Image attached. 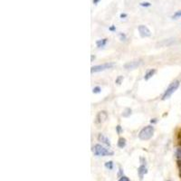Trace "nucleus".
I'll use <instances>...</instances> for the list:
<instances>
[{
	"label": "nucleus",
	"instance_id": "obj_17",
	"mask_svg": "<svg viewBox=\"0 0 181 181\" xmlns=\"http://www.w3.org/2000/svg\"><path fill=\"white\" fill-rule=\"evenodd\" d=\"M130 114H131V110H130V109H126L124 111H123L122 116H124V117H128V116H130Z\"/></svg>",
	"mask_w": 181,
	"mask_h": 181
},
{
	"label": "nucleus",
	"instance_id": "obj_28",
	"mask_svg": "<svg viewBox=\"0 0 181 181\" xmlns=\"http://www.w3.org/2000/svg\"><path fill=\"white\" fill-rule=\"evenodd\" d=\"M151 123H156L157 122V119H152V120H150Z\"/></svg>",
	"mask_w": 181,
	"mask_h": 181
},
{
	"label": "nucleus",
	"instance_id": "obj_26",
	"mask_svg": "<svg viewBox=\"0 0 181 181\" xmlns=\"http://www.w3.org/2000/svg\"><path fill=\"white\" fill-rule=\"evenodd\" d=\"M100 0H93V5H98V4H99V2H100Z\"/></svg>",
	"mask_w": 181,
	"mask_h": 181
},
{
	"label": "nucleus",
	"instance_id": "obj_25",
	"mask_svg": "<svg viewBox=\"0 0 181 181\" xmlns=\"http://www.w3.org/2000/svg\"><path fill=\"white\" fill-rule=\"evenodd\" d=\"M178 169H179V175L181 177V160L180 159L178 160Z\"/></svg>",
	"mask_w": 181,
	"mask_h": 181
},
{
	"label": "nucleus",
	"instance_id": "obj_6",
	"mask_svg": "<svg viewBox=\"0 0 181 181\" xmlns=\"http://www.w3.org/2000/svg\"><path fill=\"white\" fill-rule=\"evenodd\" d=\"M138 30H139V33L141 37H150L151 35V32L146 25H140L138 27Z\"/></svg>",
	"mask_w": 181,
	"mask_h": 181
},
{
	"label": "nucleus",
	"instance_id": "obj_29",
	"mask_svg": "<svg viewBox=\"0 0 181 181\" xmlns=\"http://www.w3.org/2000/svg\"><path fill=\"white\" fill-rule=\"evenodd\" d=\"M178 144H179L180 146H181V139H178Z\"/></svg>",
	"mask_w": 181,
	"mask_h": 181
},
{
	"label": "nucleus",
	"instance_id": "obj_3",
	"mask_svg": "<svg viewBox=\"0 0 181 181\" xmlns=\"http://www.w3.org/2000/svg\"><path fill=\"white\" fill-rule=\"evenodd\" d=\"M178 86H179V81H178V80H177V81L173 82V83H171L169 87H167V90L165 91L163 96H162V100H167V99H169V97H170L171 95H172L173 93L177 91V89L178 88Z\"/></svg>",
	"mask_w": 181,
	"mask_h": 181
},
{
	"label": "nucleus",
	"instance_id": "obj_2",
	"mask_svg": "<svg viewBox=\"0 0 181 181\" xmlns=\"http://www.w3.org/2000/svg\"><path fill=\"white\" fill-rule=\"evenodd\" d=\"M153 133H154V127L146 126L139 131V138L142 140H148L153 136Z\"/></svg>",
	"mask_w": 181,
	"mask_h": 181
},
{
	"label": "nucleus",
	"instance_id": "obj_10",
	"mask_svg": "<svg viewBox=\"0 0 181 181\" xmlns=\"http://www.w3.org/2000/svg\"><path fill=\"white\" fill-rule=\"evenodd\" d=\"M147 172H148V170H147V167L142 164V165H141L140 167H139V169H138V173H139L140 179H142L143 176H144L145 174H147Z\"/></svg>",
	"mask_w": 181,
	"mask_h": 181
},
{
	"label": "nucleus",
	"instance_id": "obj_21",
	"mask_svg": "<svg viewBox=\"0 0 181 181\" xmlns=\"http://www.w3.org/2000/svg\"><path fill=\"white\" fill-rule=\"evenodd\" d=\"M92 92L93 93H100V88L99 86H96L92 89Z\"/></svg>",
	"mask_w": 181,
	"mask_h": 181
},
{
	"label": "nucleus",
	"instance_id": "obj_18",
	"mask_svg": "<svg viewBox=\"0 0 181 181\" xmlns=\"http://www.w3.org/2000/svg\"><path fill=\"white\" fill-rule=\"evenodd\" d=\"M176 157L178 159H180L181 160V148L178 149L176 151Z\"/></svg>",
	"mask_w": 181,
	"mask_h": 181
},
{
	"label": "nucleus",
	"instance_id": "obj_19",
	"mask_svg": "<svg viewBox=\"0 0 181 181\" xmlns=\"http://www.w3.org/2000/svg\"><path fill=\"white\" fill-rule=\"evenodd\" d=\"M122 80H123V76L120 75L116 80H115V83H117V84H120L121 82H122Z\"/></svg>",
	"mask_w": 181,
	"mask_h": 181
},
{
	"label": "nucleus",
	"instance_id": "obj_23",
	"mask_svg": "<svg viewBox=\"0 0 181 181\" xmlns=\"http://www.w3.org/2000/svg\"><path fill=\"white\" fill-rule=\"evenodd\" d=\"M116 130H117V132H118V134L121 133V131H122V129H121V127L120 126V125H118V126L116 127Z\"/></svg>",
	"mask_w": 181,
	"mask_h": 181
},
{
	"label": "nucleus",
	"instance_id": "obj_20",
	"mask_svg": "<svg viewBox=\"0 0 181 181\" xmlns=\"http://www.w3.org/2000/svg\"><path fill=\"white\" fill-rule=\"evenodd\" d=\"M119 37H120V39L121 41H125L127 39L126 35H125V33H119Z\"/></svg>",
	"mask_w": 181,
	"mask_h": 181
},
{
	"label": "nucleus",
	"instance_id": "obj_15",
	"mask_svg": "<svg viewBox=\"0 0 181 181\" xmlns=\"http://www.w3.org/2000/svg\"><path fill=\"white\" fill-rule=\"evenodd\" d=\"M139 6L141 7H150L151 3L150 2H140L139 3Z\"/></svg>",
	"mask_w": 181,
	"mask_h": 181
},
{
	"label": "nucleus",
	"instance_id": "obj_5",
	"mask_svg": "<svg viewBox=\"0 0 181 181\" xmlns=\"http://www.w3.org/2000/svg\"><path fill=\"white\" fill-rule=\"evenodd\" d=\"M141 64H142V60H140V59H139V60H134V61L129 62V63H125L124 69H126V70H134V69L139 67Z\"/></svg>",
	"mask_w": 181,
	"mask_h": 181
},
{
	"label": "nucleus",
	"instance_id": "obj_7",
	"mask_svg": "<svg viewBox=\"0 0 181 181\" xmlns=\"http://www.w3.org/2000/svg\"><path fill=\"white\" fill-rule=\"evenodd\" d=\"M107 118H108V113L106 112L105 111H102L97 114L95 122L96 123H102L107 120Z\"/></svg>",
	"mask_w": 181,
	"mask_h": 181
},
{
	"label": "nucleus",
	"instance_id": "obj_22",
	"mask_svg": "<svg viewBox=\"0 0 181 181\" xmlns=\"http://www.w3.org/2000/svg\"><path fill=\"white\" fill-rule=\"evenodd\" d=\"M119 181H130V180L129 179V178H127V177L122 176V177H120V178L119 179Z\"/></svg>",
	"mask_w": 181,
	"mask_h": 181
},
{
	"label": "nucleus",
	"instance_id": "obj_11",
	"mask_svg": "<svg viewBox=\"0 0 181 181\" xmlns=\"http://www.w3.org/2000/svg\"><path fill=\"white\" fill-rule=\"evenodd\" d=\"M107 41L108 39L107 38H104V39H100V40H98L96 42V45L98 48H102V47H104L107 44Z\"/></svg>",
	"mask_w": 181,
	"mask_h": 181
},
{
	"label": "nucleus",
	"instance_id": "obj_27",
	"mask_svg": "<svg viewBox=\"0 0 181 181\" xmlns=\"http://www.w3.org/2000/svg\"><path fill=\"white\" fill-rule=\"evenodd\" d=\"M110 31H115V30H116V29H115V26H114V25H111V27H110Z\"/></svg>",
	"mask_w": 181,
	"mask_h": 181
},
{
	"label": "nucleus",
	"instance_id": "obj_1",
	"mask_svg": "<svg viewBox=\"0 0 181 181\" xmlns=\"http://www.w3.org/2000/svg\"><path fill=\"white\" fill-rule=\"evenodd\" d=\"M92 151L96 156H112L113 155V151L107 150L106 148L102 147V145L100 144H96L93 146L92 148Z\"/></svg>",
	"mask_w": 181,
	"mask_h": 181
},
{
	"label": "nucleus",
	"instance_id": "obj_24",
	"mask_svg": "<svg viewBox=\"0 0 181 181\" xmlns=\"http://www.w3.org/2000/svg\"><path fill=\"white\" fill-rule=\"evenodd\" d=\"M120 17L121 18V19H123V18L128 17V15H127L126 13H121V14L120 15Z\"/></svg>",
	"mask_w": 181,
	"mask_h": 181
},
{
	"label": "nucleus",
	"instance_id": "obj_9",
	"mask_svg": "<svg viewBox=\"0 0 181 181\" xmlns=\"http://www.w3.org/2000/svg\"><path fill=\"white\" fill-rule=\"evenodd\" d=\"M98 140L100 141L102 143H103V144L107 145L108 147H111V141H110V139H108L107 137H106L105 135H103L102 133H100L98 135Z\"/></svg>",
	"mask_w": 181,
	"mask_h": 181
},
{
	"label": "nucleus",
	"instance_id": "obj_16",
	"mask_svg": "<svg viewBox=\"0 0 181 181\" xmlns=\"http://www.w3.org/2000/svg\"><path fill=\"white\" fill-rule=\"evenodd\" d=\"M105 167L108 169H113V163L112 161H108L105 163Z\"/></svg>",
	"mask_w": 181,
	"mask_h": 181
},
{
	"label": "nucleus",
	"instance_id": "obj_8",
	"mask_svg": "<svg viewBox=\"0 0 181 181\" xmlns=\"http://www.w3.org/2000/svg\"><path fill=\"white\" fill-rule=\"evenodd\" d=\"M175 42H176V41H175V39H173V38L165 39V40H162L161 42L158 43V44H157V45L160 46V47H167V46L172 45Z\"/></svg>",
	"mask_w": 181,
	"mask_h": 181
},
{
	"label": "nucleus",
	"instance_id": "obj_12",
	"mask_svg": "<svg viewBox=\"0 0 181 181\" xmlns=\"http://www.w3.org/2000/svg\"><path fill=\"white\" fill-rule=\"evenodd\" d=\"M155 73H156V70H155V69H151V70H150L146 74H145L144 79L146 80V81H148V80H150Z\"/></svg>",
	"mask_w": 181,
	"mask_h": 181
},
{
	"label": "nucleus",
	"instance_id": "obj_13",
	"mask_svg": "<svg viewBox=\"0 0 181 181\" xmlns=\"http://www.w3.org/2000/svg\"><path fill=\"white\" fill-rule=\"evenodd\" d=\"M125 146H126V139L124 138H120L118 141V147L120 149H123Z\"/></svg>",
	"mask_w": 181,
	"mask_h": 181
},
{
	"label": "nucleus",
	"instance_id": "obj_14",
	"mask_svg": "<svg viewBox=\"0 0 181 181\" xmlns=\"http://www.w3.org/2000/svg\"><path fill=\"white\" fill-rule=\"evenodd\" d=\"M171 18H172L173 20H178V19H179V18H181V10H178V11H177V12H175L174 14H173V16H171Z\"/></svg>",
	"mask_w": 181,
	"mask_h": 181
},
{
	"label": "nucleus",
	"instance_id": "obj_4",
	"mask_svg": "<svg viewBox=\"0 0 181 181\" xmlns=\"http://www.w3.org/2000/svg\"><path fill=\"white\" fill-rule=\"evenodd\" d=\"M115 66L114 63H103V64H100V65H95V66H92L91 68V73L93 72H102V71L108 70V69H111Z\"/></svg>",
	"mask_w": 181,
	"mask_h": 181
}]
</instances>
